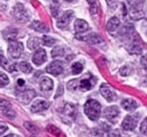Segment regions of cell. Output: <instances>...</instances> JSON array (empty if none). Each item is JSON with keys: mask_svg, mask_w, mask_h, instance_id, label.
<instances>
[{"mask_svg": "<svg viewBox=\"0 0 147 137\" xmlns=\"http://www.w3.org/2000/svg\"><path fill=\"white\" fill-rule=\"evenodd\" d=\"M126 40V47H127V51L132 53V55H139L142 51V47L141 43L139 41V37L134 34V31L124 36Z\"/></svg>", "mask_w": 147, "mask_h": 137, "instance_id": "obj_1", "label": "cell"}, {"mask_svg": "<svg viewBox=\"0 0 147 137\" xmlns=\"http://www.w3.org/2000/svg\"><path fill=\"white\" fill-rule=\"evenodd\" d=\"M100 109H102L100 104L97 100H94V99L88 100L84 105V112H85L86 116L92 121H97L99 119Z\"/></svg>", "mask_w": 147, "mask_h": 137, "instance_id": "obj_2", "label": "cell"}, {"mask_svg": "<svg viewBox=\"0 0 147 137\" xmlns=\"http://www.w3.org/2000/svg\"><path fill=\"white\" fill-rule=\"evenodd\" d=\"M145 15V1L136 0L130 5V16L132 20H141Z\"/></svg>", "mask_w": 147, "mask_h": 137, "instance_id": "obj_3", "label": "cell"}, {"mask_svg": "<svg viewBox=\"0 0 147 137\" xmlns=\"http://www.w3.org/2000/svg\"><path fill=\"white\" fill-rule=\"evenodd\" d=\"M13 15L18 21L20 22H27L29 20V13L27 12V9L25 8V6L22 4H16L13 7Z\"/></svg>", "mask_w": 147, "mask_h": 137, "instance_id": "obj_4", "label": "cell"}, {"mask_svg": "<svg viewBox=\"0 0 147 137\" xmlns=\"http://www.w3.org/2000/svg\"><path fill=\"white\" fill-rule=\"evenodd\" d=\"M76 114H77V109H76V106L72 105V104H65L64 107L61 109V116L63 119L68 117L67 119V122H70V121H74L76 117Z\"/></svg>", "mask_w": 147, "mask_h": 137, "instance_id": "obj_5", "label": "cell"}, {"mask_svg": "<svg viewBox=\"0 0 147 137\" xmlns=\"http://www.w3.org/2000/svg\"><path fill=\"white\" fill-rule=\"evenodd\" d=\"M24 51V44L19 41H11L9 44H8V53L12 58L16 59L21 56Z\"/></svg>", "mask_w": 147, "mask_h": 137, "instance_id": "obj_6", "label": "cell"}, {"mask_svg": "<svg viewBox=\"0 0 147 137\" xmlns=\"http://www.w3.org/2000/svg\"><path fill=\"white\" fill-rule=\"evenodd\" d=\"M99 92H100V94L103 95L104 99H105L106 101H109V102H112V101H115V100L117 99L116 92L112 90L111 86L107 85V84H103V85L100 86V88H99Z\"/></svg>", "mask_w": 147, "mask_h": 137, "instance_id": "obj_7", "label": "cell"}, {"mask_svg": "<svg viewBox=\"0 0 147 137\" xmlns=\"http://www.w3.org/2000/svg\"><path fill=\"white\" fill-rule=\"evenodd\" d=\"M119 114H120V110L117 106H110V107L105 108V110H104L105 119L109 120L111 123H115L117 121V119L119 117Z\"/></svg>", "mask_w": 147, "mask_h": 137, "instance_id": "obj_8", "label": "cell"}, {"mask_svg": "<svg viewBox=\"0 0 147 137\" xmlns=\"http://www.w3.org/2000/svg\"><path fill=\"white\" fill-rule=\"evenodd\" d=\"M72 16H74V12H72V11H65V12L62 14V16L60 17V20L57 21V27H59L60 29L67 28V27L69 26L70 21H71V17H72Z\"/></svg>", "mask_w": 147, "mask_h": 137, "instance_id": "obj_9", "label": "cell"}, {"mask_svg": "<svg viewBox=\"0 0 147 137\" xmlns=\"http://www.w3.org/2000/svg\"><path fill=\"white\" fill-rule=\"evenodd\" d=\"M46 71H47L48 73L53 74V76H60V74L63 72V65H62V63L59 62V61H54V62H51V63L47 66Z\"/></svg>", "mask_w": 147, "mask_h": 137, "instance_id": "obj_10", "label": "cell"}, {"mask_svg": "<svg viewBox=\"0 0 147 137\" xmlns=\"http://www.w3.org/2000/svg\"><path fill=\"white\" fill-rule=\"evenodd\" d=\"M32 59H33V63L35 65L43 64L47 61V53H46L45 49H36V51L34 52V55L32 57Z\"/></svg>", "mask_w": 147, "mask_h": 137, "instance_id": "obj_11", "label": "cell"}, {"mask_svg": "<svg viewBox=\"0 0 147 137\" xmlns=\"http://www.w3.org/2000/svg\"><path fill=\"white\" fill-rule=\"evenodd\" d=\"M137 120H138V117L136 119V117H133V116H131V115H127L125 119H124L123 123H121V128H123L124 130H126V131L133 130V129L137 127Z\"/></svg>", "mask_w": 147, "mask_h": 137, "instance_id": "obj_12", "label": "cell"}, {"mask_svg": "<svg viewBox=\"0 0 147 137\" xmlns=\"http://www.w3.org/2000/svg\"><path fill=\"white\" fill-rule=\"evenodd\" d=\"M119 25H120V20H119L118 17H116V16L111 17L107 21V23H106V30H107V33H110L111 35H115L116 31L119 28Z\"/></svg>", "mask_w": 147, "mask_h": 137, "instance_id": "obj_13", "label": "cell"}, {"mask_svg": "<svg viewBox=\"0 0 147 137\" xmlns=\"http://www.w3.org/2000/svg\"><path fill=\"white\" fill-rule=\"evenodd\" d=\"M49 108V104L46 101V100H38V101H35L32 107H30V110L33 113H41L46 109Z\"/></svg>", "mask_w": 147, "mask_h": 137, "instance_id": "obj_14", "label": "cell"}, {"mask_svg": "<svg viewBox=\"0 0 147 137\" xmlns=\"http://www.w3.org/2000/svg\"><path fill=\"white\" fill-rule=\"evenodd\" d=\"M35 95H36V93H35L34 90H27V91H25V92H22V93L20 94L19 100H20L22 104L27 105V104H29V102L34 99Z\"/></svg>", "mask_w": 147, "mask_h": 137, "instance_id": "obj_15", "label": "cell"}, {"mask_svg": "<svg viewBox=\"0 0 147 137\" xmlns=\"http://www.w3.org/2000/svg\"><path fill=\"white\" fill-rule=\"evenodd\" d=\"M121 107H123L125 110H127V112H132V110L137 109L138 102L134 101L133 99H124V100L121 101Z\"/></svg>", "mask_w": 147, "mask_h": 137, "instance_id": "obj_16", "label": "cell"}, {"mask_svg": "<svg viewBox=\"0 0 147 137\" xmlns=\"http://www.w3.org/2000/svg\"><path fill=\"white\" fill-rule=\"evenodd\" d=\"M86 30H89V25L86 21L82 20V19H78V20L75 21V31L77 34H82V33H85Z\"/></svg>", "mask_w": 147, "mask_h": 137, "instance_id": "obj_17", "label": "cell"}, {"mask_svg": "<svg viewBox=\"0 0 147 137\" xmlns=\"http://www.w3.org/2000/svg\"><path fill=\"white\" fill-rule=\"evenodd\" d=\"M3 35H4V38H5L6 41H8V42L14 41L16 35H18V29L16 28H13V27H9V28L5 29V31L3 33Z\"/></svg>", "mask_w": 147, "mask_h": 137, "instance_id": "obj_18", "label": "cell"}, {"mask_svg": "<svg viewBox=\"0 0 147 137\" xmlns=\"http://www.w3.org/2000/svg\"><path fill=\"white\" fill-rule=\"evenodd\" d=\"M53 86H54V83H53V80L50 79V78H48V77H43L41 79V82H40V87H41V90L43 92L51 91Z\"/></svg>", "mask_w": 147, "mask_h": 137, "instance_id": "obj_19", "label": "cell"}, {"mask_svg": "<svg viewBox=\"0 0 147 137\" xmlns=\"http://www.w3.org/2000/svg\"><path fill=\"white\" fill-rule=\"evenodd\" d=\"M82 38L84 41H86L88 43H90V44H97V43H100L102 42V37L98 35V34H95V33H92V34H90V35H86V36H82Z\"/></svg>", "mask_w": 147, "mask_h": 137, "instance_id": "obj_20", "label": "cell"}, {"mask_svg": "<svg viewBox=\"0 0 147 137\" xmlns=\"http://www.w3.org/2000/svg\"><path fill=\"white\" fill-rule=\"evenodd\" d=\"M30 28L36 30V31H40V33H47L48 31V27L41 21H33L30 23Z\"/></svg>", "mask_w": 147, "mask_h": 137, "instance_id": "obj_21", "label": "cell"}, {"mask_svg": "<svg viewBox=\"0 0 147 137\" xmlns=\"http://www.w3.org/2000/svg\"><path fill=\"white\" fill-rule=\"evenodd\" d=\"M89 6H90V13L95 19L97 17V14L99 13V5L97 3V0H88Z\"/></svg>", "mask_w": 147, "mask_h": 137, "instance_id": "obj_22", "label": "cell"}, {"mask_svg": "<svg viewBox=\"0 0 147 137\" xmlns=\"http://www.w3.org/2000/svg\"><path fill=\"white\" fill-rule=\"evenodd\" d=\"M94 83H95V80L90 82V79H88V78H86V79H83V80L78 82V88L82 90V91H89V90L92 88Z\"/></svg>", "mask_w": 147, "mask_h": 137, "instance_id": "obj_23", "label": "cell"}, {"mask_svg": "<svg viewBox=\"0 0 147 137\" xmlns=\"http://www.w3.org/2000/svg\"><path fill=\"white\" fill-rule=\"evenodd\" d=\"M40 40L38 37H30L29 40H28V42H27V47H28V49H30V50H34V49H38L39 48V45H40Z\"/></svg>", "mask_w": 147, "mask_h": 137, "instance_id": "obj_24", "label": "cell"}, {"mask_svg": "<svg viewBox=\"0 0 147 137\" xmlns=\"http://www.w3.org/2000/svg\"><path fill=\"white\" fill-rule=\"evenodd\" d=\"M50 9H51V15L54 17L57 16L59 11H60V3H59V0H53L51 4H50Z\"/></svg>", "mask_w": 147, "mask_h": 137, "instance_id": "obj_25", "label": "cell"}, {"mask_svg": "<svg viewBox=\"0 0 147 137\" xmlns=\"http://www.w3.org/2000/svg\"><path fill=\"white\" fill-rule=\"evenodd\" d=\"M19 70H20L21 72H24V73H30V72L33 71V67H32V65L28 64L27 62H21V63L19 64Z\"/></svg>", "mask_w": 147, "mask_h": 137, "instance_id": "obj_26", "label": "cell"}, {"mask_svg": "<svg viewBox=\"0 0 147 137\" xmlns=\"http://www.w3.org/2000/svg\"><path fill=\"white\" fill-rule=\"evenodd\" d=\"M64 55V49L62 47H56L51 50V56L53 58H57V57H62Z\"/></svg>", "mask_w": 147, "mask_h": 137, "instance_id": "obj_27", "label": "cell"}, {"mask_svg": "<svg viewBox=\"0 0 147 137\" xmlns=\"http://www.w3.org/2000/svg\"><path fill=\"white\" fill-rule=\"evenodd\" d=\"M42 43L45 44V45H47V47H53L54 44H55V42H56V40L55 38H53V37H50V36H43L42 38Z\"/></svg>", "mask_w": 147, "mask_h": 137, "instance_id": "obj_28", "label": "cell"}, {"mask_svg": "<svg viewBox=\"0 0 147 137\" xmlns=\"http://www.w3.org/2000/svg\"><path fill=\"white\" fill-rule=\"evenodd\" d=\"M24 126H25V128H26L29 132H33V134H38V132H39L38 127H36L34 123H32V122H25Z\"/></svg>", "mask_w": 147, "mask_h": 137, "instance_id": "obj_29", "label": "cell"}, {"mask_svg": "<svg viewBox=\"0 0 147 137\" xmlns=\"http://www.w3.org/2000/svg\"><path fill=\"white\" fill-rule=\"evenodd\" d=\"M47 131H48L49 134L54 135V136H60V135H61V130H60L57 127L53 126V124H49V126H47Z\"/></svg>", "mask_w": 147, "mask_h": 137, "instance_id": "obj_30", "label": "cell"}, {"mask_svg": "<svg viewBox=\"0 0 147 137\" xmlns=\"http://www.w3.org/2000/svg\"><path fill=\"white\" fill-rule=\"evenodd\" d=\"M82 70H83V65H82L80 62L74 63L72 66H71V72H72V74H78V73L82 72Z\"/></svg>", "mask_w": 147, "mask_h": 137, "instance_id": "obj_31", "label": "cell"}, {"mask_svg": "<svg viewBox=\"0 0 147 137\" xmlns=\"http://www.w3.org/2000/svg\"><path fill=\"white\" fill-rule=\"evenodd\" d=\"M119 73H120V76H123V77H127V76H130V74L132 73V67L128 66V65H125V66L120 67Z\"/></svg>", "mask_w": 147, "mask_h": 137, "instance_id": "obj_32", "label": "cell"}, {"mask_svg": "<svg viewBox=\"0 0 147 137\" xmlns=\"http://www.w3.org/2000/svg\"><path fill=\"white\" fill-rule=\"evenodd\" d=\"M8 83H9L8 77L4 72H0V87H5L6 85H8Z\"/></svg>", "mask_w": 147, "mask_h": 137, "instance_id": "obj_33", "label": "cell"}, {"mask_svg": "<svg viewBox=\"0 0 147 137\" xmlns=\"http://www.w3.org/2000/svg\"><path fill=\"white\" fill-rule=\"evenodd\" d=\"M8 108H12L9 101H7V100H5V99H0V110L4 112V110H6V109H8Z\"/></svg>", "mask_w": 147, "mask_h": 137, "instance_id": "obj_34", "label": "cell"}, {"mask_svg": "<svg viewBox=\"0 0 147 137\" xmlns=\"http://www.w3.org/2000/svg\"><path fill=\"white\" fill-rule=\"evenodd\" d=\"M76 88H78V80H72L68 84V90L69 91H75Z\"/></svg>", "mask_w": 147, "mask_h": 137, "instance_id": "obj_35", "label": "cell"}, {"mask_svg": "<svg viewBox=\"0 0 147 137\" xmlns=\"http://www.w3.org/2000/svg\"><path fill=\"white\" fill-rule=\"evenodd\" d=\"M140 131L144 134V135H147V117L142 121L141 126H140Z\"/></svg>", "mask_w": 147, "mask_h": 137, "instance_id": "obj_36", "label": "cell"}, {"mask_svg": "<svg viewBox=\"0 0 147 137\" xmlns=\"http://www.w3.org/2000/svg\"><path fill=\"white\" fill-rule=\"evenodd\" d=\"M4 115L5 116H8V117H14L15 116V112L12 108H8V109L4 110Z\"/></svg>", "mask_w": 147, "mask_h": 137, "instance_id": "obj_37", "label": "cell"}, {"mask_svg": "<svg viewBox=\"0 0 147 137\" xmlns=\"http://www.w3.org/2000/svg\"><path fill=\"white\" fill-rule=\"evenodd\" d=\"M107 137H121V135H120V131L116 129V130L110 131L109 135H107Z\"/></svg>", "mask_w": 147, "mask_h": 137, "instance_id": "obj_38", "label": "cell"}, {"mask_svg": "<svg viewBox=\"0 0 147 137\" xmlns=\"http://www.w3.org/2000/svg\"><path fill=\"white\" fill-rule=\"evenodd\" d=\"M140 63H141V65H142L145 69H147V53L144 55V56L140 58Z\"/></svg>", "mask_w": 147, "mask_h": 137, "instance_id": "obj_39", "label": "cell"}, {"mask_svg": "<svg viewBox=\"0 0 147 137\" xmlns=\"http://www.w3.org/2000/svg\"><path fill=\"white\" fill-rule=\"evenodd\" d=\"M106 1H107V6L111 8H115L117 6V0H106Z\"/></svg>", "mask_w": 147, "mask_h": 137, "instance_id": "obj_40", "label": "cell"}, {"mask_svg": "<svg viewBox=\"0 0 147 137\" xmlns=\"http://www.w3.org/2000/svg\"><path fill=\"white\" fill-rule=\"evenodd\" d=\"M7 129H8V128H7L6 124H4L3 122H0V135H3L4 132H6Z\"/></svg>", "mask_w": 147, "mask_h": 137, "instance_id": "obj_41", "label": "cell"}, {"mask_svg": "<svg viewBox=\"0 0 147 137\" xmlns=\"http://www.w3.org/2000/svg\"><path fill=\"white\" fill-rule=\"evenodd\" d=\"M7 64V61H6V58L0 53V66H5Z\"/></svg>", "mask_w": 147, "mask_h": 137, "instance_id": "obj_42", "label": "cell"}, {"mask_svg": "<svg viewBox=\"0 0 147 137\" xmlns=\"http://www.w3.org/2000/svg\"><path fill=\"white\" fill-rule=\"evenodd\" d=\"M5 69H7L8 71H14V70H15V65H14V64H11L8 67H5Z\"/></svg>", "mask_w": 147, "mask_h": 137, "instance_id": "obj_43", "label": "cell"}, {"mask_svg": "<svg viewBox=\"0 0 147 137\" xmlns=\"http://www.w3.org/2000/svg\"><path fill=\"white\" fill-rule=\"evenodd\" d=\"M19 85H24V80L20 79V80H19Z\"/></svg>", "mask_w": 147, "mask_h": 137, "instance_id": "obj_44", "label": "cell"}, {"mask_svg": "<svg viewBox=\"0 0 147 137\" xmlns=\"http://www.w3.org/2000/svg\"><path fill=\"white\" fill-rule=\"evenodd\" d=\"M13 136H14V135H13V134H11V135H7V136H4V137H13Z\"/></svg>", "mask_w": 147, "mask_h": 137, "instance_id": "obj_45", "label": "cell"}, {"mask_svg": "<svg viewBox=\"0 0 147 137\" xmlns=\"http://www.w3.org/2000/svg\"><path fill=\"white\" fill-rule=\"evenodd\" d=\"M65 1H68V3H71V1H72V0H65Z\"/></svg>", "mask_w": 147, "mask_h": 137, "instance_id": "obj_46", "label": "cell"}, {"mask_svg": "<svg viewBox=\"0 0 147 137\" xmlns=\"http://www.w3.org/2000/svg\"><path fill=\"white\" fill-rule=\"evenodd\" d=\"M13 137H15V135H14V136H13Z\"/></svg>", "mask_w": 147, "mask_h": 137, "instance_id": "obj_47", "label": "cell"}]
</instances>
